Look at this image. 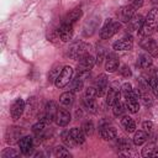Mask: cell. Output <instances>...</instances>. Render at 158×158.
<instances>
[{
    "mask_svg": "<svg viewBox=\"0 0 158 158\" xmlns=\"http://www.w3.org/2000/svg\"><path fill=\"white\" fill-rule=\"evenodd\" d=\"M157 25H158V9L153 7L152 10H149L148 15L146 16L142 27L138 30V35L142 37L151 36L156 31Z\"/></svg>",
    "mask_w": 158,
    "mask_h": 158,
    "instance_id": "6da1fadb",
    "label": "cell"
},
{
    "mask_svg": "<svg viewBox=\"0 0 158 158\" xmlns=\"http://www.w3.org/2000/svg\"><path fill=\"white\" fill-rule=\"evenodd\" d=\"M95 64H96V59L91 54H89V53L84 54L81 58H79V62L77 65V75L81 77V78L88 77Z\"/></svg>",
    "mask_w": 158,
    "mask_h": 158,
    "instance_id": "7a4b0ae2",
    "label": "cell"
},
{
    "mask_svg": "<svg viewBox=\"0 0 158 158\" xmlns=\"http://www.w3.org/2000/svg\"><path fill=\"white\" fill-rule=\"evenodd\" d=\"M120 30H121V22L120 21H115L112 19H107V20H105L102 27L100 28L99 36H100L101 40H109L114 35H116Z\"/></svg>",
    "mask_w": 158,
    "mask_h": 158,
    "instance_id": "3957f363",
    "label": "cell"
},
{
    "mask_svg": "<svg viewBox=\"0 0 158 158\" xmlns=\"http://www.w3.org/2000/svg\"><path fill=\"white\" fill-rule=\"evenodd\" d=\"M73 73H74V70H73L72 67H69V65H64V67L62 68L59 75L57 77L56 81H54L56 88H58V89H63V88H65V86L72 81V79H73Z\"/></svg>",
    "mask_w": 158,
    "mask_h": 158,
    "instance_id": "277c9868",
    "label": "cell"
},
{
    "mask_svg": "<svg viewBox=\"0 0 158 158\" xmlns=\"http://www.w3.org/2000/svg\"><path fill=\"white\" fill-rule=\"evenodd\" d=\"M123 98H125L126 109L131 114L138 112V110H139V101H138V99H139V91H138V88L137 89H133V91L131 94H128V95H126Z\"/></svg>",
    "mask_w": 158,
    "mask_h": 158,
    "instance_id": "5b68a950",
    "label": "cell"
},
{
    "mask_svg": "<svg viewBox=\"0 0 158 158\" xmlns=\"http://www.w3.org/2000/svg\"><path fill=\"white\" fill-rule=\"evenodd\" d=\"M86 49H88V44L85 42H83V41H78V42H74L68 48L67 56L73 58V59H79L84 54H86Z\"/></svg>",
    "mask_w": 158,
    "mask_h": 158,
    "instance_id": "8992f818",
    "label": "cell"
},
{
    "mask_svg": "<svg viewBox=\"0 0 158 158\" xmlns=\"http://www.w3.org/2000/svg\"><path fill=\"white\" fill-rule=\"evenodd\" d=\"M139 46H141L148 54H151L152 57H158V44H157V42H156L153 38H151L149 36H147V37H144L143 40H141Z\"/></svg>",
    "mask_w": 158,
    "mask_h": 158,
    "instance_id": "52a82bcc",
    "label": "cell"
},
{
    "mask_svg": "<svg viewBox=\"0 0 158 158\" xmlns=\"http://www.w3.org/2000/svg\"><path fill=\"white\" fill-rule=\"evenodd\" d=\"M95 89H96V95L98 98H102L106 95L107 90H109V80L106 74H100L96 78L95 81Z\"/></svg>",
    "mask_w": 158,
    "mask_h": 158,
    "instance_id": "ba28073f",
    "label": "cell"
},
{
    "mask_svg": "<svg viewBox=\"0 0 158 158\" xmlns=\"http://www.w3.org/2000/svg\"><path fill=\"white\" fill-rule=\"evenodd\" d=\"M73 28H74V26L64 23V22H60L59 26H58V30H57L59 40L63 41V42H68L73 36Z\"/></svg>",
    "mask_w": 158,
    "mask_h": 158,
    "instance_id": "9c48e42d",
    "label": "cell"
},
{
    "mask_svg": "<svg viewBox=\"0 0 158 158\" xmlns=\"http://www.w3.org/2000/svg\"><path fill=\"white\" fill-rule=\"evenodd\" d=\"M25 109H26L25 101H23L22 99H20V98L16 99V100L12 102L11 107H10V115H11V117H12L14 120H19V118L22 116Z\"/></svg>",
    "mask_w": 158,
    "mask_h": 158,
    "instance_id": "30bf717a",
    "label": "cell"
},
{
    "mask_svg": "<svg viewBox=\"0 0 158 158\" xmlns=\"http://www.w3.org/2000/svg\"><path fill=\"white\" fill-rule=\"evenodd\" d=\"M81 15H83L81 9H80V7H74L73 10H70V11L63 17V20H62L60 22H64V23H68V25L74 26V25L78 22V20L81 17Z\"/></svg>",
    "mask_w": 158,
    "mask_h": 158,
    "instance_id": "8fae6325",
    "label": "cell"
},
{
    "mask_svg": "<svg viewBox=\"0 0 158 158\" xmlns=\"http://www.w3.org/2000/svg\"><path fill=\"white\" fill-rule=\"evenodd\" d=\"M17 144H19L20 153L27 156V154H30V152H31V149L33 147V138L31 136H23L22 138L19 139Z\"/></svg>",
    "mask_w": 158,
    "mask_h": 158,
    "instance_id": "7c38bea8",
    "label": "cell"
},
{
    "mask_svg": "<svg viewBox=\"0 0 158 158\" xmlns=\"http://www.w3.org/2000/svg\"><path fill=\"white\" fill-rule=\"evenodd\" d=\"M135 12H136V9H135L133 5L130 2L128 5L122 6V7L118 10L117 16H118V19H120L122 22H126V23H127V22L131 20V17L135 15Z\"/></svg>",
    "mask_w": 158,
    "mask_h": 158,
    "instance_id": "4fadbf2b",
    "label": "cell"
},
{
    "mask_svg": "<svg viewBox=\"0 0 158 158\" xmlns=\"http://www.w3.org/2000/svg\"><path fill=\"white\" fill-rule=\"evenodd\" d=\"M72 120V116H70V112L67 110V109H58L57 110V114H56V122L58 126L60 127H64L67 126Z\"/></svg>",
    "mask_w": 158,
    "mask_h": 158,
    "instance_id": "5bb4252c",
    "label": "cell"
},
{
    "mask_svg": "<svg viewBox=\"0 0 158 158\" xmlns=\"http://www.w3.org/2000/svg\"><path fill=\"white\" fill-rule=\"evenodd\" d=\"M132 47H133V42H132L131 37H128V38L123 37L121 40H117L112 44V48L115 51H130V49H132Z\"/></svg>",
    "mask_w": 158,
    "mask_h": 158,
    "instance_id": "9a60e30c",
    "label": "cell"
},
{
    "mask_svg": "<svg viewBox=\"0 0 158 158\" xmlns=\"http://www.w3.org/2000/svg\"><path fill=\"white\" fill-rule=\"evenodd\" d=\"M99 23H100L99 17H93L91 20H89V21L85 23V26H84L83 35H84L85 37H90V36H93V35L95 33V31L98 30Z\"/></svg>",
    "mask_w": 158,
    "mask_h": 158,
    "instance_id": "2e32d148",
    "label": "cell"
},
{
    "mask_svg": "<svg viewBox=\"0 0 158 158\" xmlns=\"http://www.w3.org/2000/svg\"><path fill=\"white\" fill-rule=\"evenodd\" d=\"M118 65H120L118 58L114 53L107 54L106 62H105V70L109 72V73H114V72H116L118 69Z\"/></svg>",
    "mask_w": 158,
    "mask_h": 158,
    "instance_id": "e0dca14e",
    "label": "cell"
},
{
    "mask_svg": "<svg viewBox=\"0 0 158 158\" xmlns=\"http://www.w3.org/2000/svg\"><path fill=\"white\" fill-rule=\"evenodd\" d=\"M100 136H101V138H104L105 141H112V139L116 138L117 131H116L115 127L109 126V125L101 126V127H100Z\"/></svg>",
    "mask_w": 158,
    "mask_h": 158,
    "instance_id": "ac0fdd59",
    "label": "cell"
},
{
    "mask_svg": "<svg viewBox=\"0 0 158 158\" xmlns=\"http://www.w3.org/2000/svg\"><path fill=\"white\" fill-rule=\"evenodd\" d=\"M117 100H120V89H117L115 86L109 88V90L106 93V105L112 106Z\"/></svg>",
    "mask_w": 158,
    "mask_h": 158,
    "instance_id": "d6986e66",
    "label": "cell"
},
{
    "mask_svg": "<svg viewBox=\"0 0 158 158\" xmlns=\"http://www.w3.org/2000/svg\"><path fill=\"white\" fill-rule=\"evenodd\" d=\"M143 22H144V17L139 14H135L127 23H128V27L131 28V31H138L142 27Z\"/></svg>",
    "mask_w": 158,
    "mask_h": 158,
    "instance_id": "ffe728a7",
    "label": "cell"
},
{
    "mask_svg": "<svg viewBox=\"0 0 158 158\" xmlns=\"http://www.w3.org/2000/svg\"><path fill=\"white\" fill-rule=\"evenodd\" d=\"M69 132H70V135H72V137H73V139H74V142L77 144H83L85 142V136L86 135L84 133V131L81 128L73 127V128L69 130Z\"/></svg>",
    "mask_w": 158,
    "mask_h": 158,
    "instance_id": "44dd1931",
    "label": "cell"
},
{
    "mask_svg": "<svg viewBox=\"0 0 158 158\" xmlns=\"http://www.w3.org/2000/svg\"><path fill=\"white\" fill-rule=\"evenodd\" d=\"M153 64V60H152V56L148 54V53H143V54H139L138 58H137V65L142 69H147L149 68L151 65Z\"/></svg>",
    "mask_w": 158,
    "mask_h": 158,
    "instance_id": "7402d4cb",
    "label": "cell"
},
{
    "mask_svg": "<svg viewBox=\"0 0 158 158\" xmlns=\"http://www.w3.org/2000/svg\"><path fill=\"white\" fill-rule=\"evenodd\" d=\"M74 99H75V96H74V93L73 91H65V93H63L59 96V104L62 106L68 107V106H72L73 105Z\"/></svg>",
    "mask_w": 158,
    "mask_h": 158,
    "instance_id": "603a6c76",
    "label": "cell"
},
{
    "mask_svg": "<svg viewBox=\"0 0 158 158\" xmlns=\"http://www.w3.org/2000/svg\"><path fill=\"white\" fill-rule=\"evenodd\" d=\"M121 126L125 128L126 132L131 133V132H135L136 131V122L132 117L130 116H123L121 118Z\"/></svg>",
    "mask_w": 158,
    "mask_h": 158,
    "instance_id": "cb8c5ba5",
    "label": "cell"
},
{
    "mask_svg": "<svg viewBox=\"0 0 158 158\" xmlns=\"http://www.w3.org/2000/svg\"><path fill=\"white\" fill-rule=\"evenodd\" d=\"M148 138V135L146 131L143 130H138V131H135V136H133V143L136 146H142Z\"/></svg>",
    "mask_w": 158,
    "mask_h": 158,
    "instance_id": "d4e9b609",
    "label": "cell"
},
{
    "mask_svg": "<svg viewBox=\"0 0 158 158\" xmlns=\"http://www.w3.org/2000/svg\"><path fill=\"white\" fill-rule=\"evenodd\" d=\"M126 110H127V109H126V105H123V102H122L121 100H117V101L112 105V114H114L116 117L122 116Z\"/></svg>",
    "mask_w": 158,
    "mask_h": 158,
    "instance_id": "484cf974",
    "label": "cell"
},
{
    "mask_svg": "<svg viewBox=\"0 0 158 158\" xmlns=\"http://www.w3.org/2000/svg\"><path fill=\"white\" fill-rule=\"evenodd\" d=\"M83 86H84V78L77 75L74 79H72V91H73V93H79V91H81Z\"/></svg>",
    "mask_w": 158,
    "mask_h": 158,
    "instance_id": "4316f807",
    "label": "cell"
},
{
    "mask_svg": "<svg viewBox=\"0 0 158 158\" xmlns=\"http://www.w3.org/2000/svg\"><path fill=\"white\" fill-rule=\"evenodd\" d=\"M60 137H62V141L65 144V147L73 148L74 146H77V143L74 142V139H73V137H72V135H70L69 131H63L62 135H60Z\"/></svg>",
    "mask_w": 158,
    "mask_h": 158,
    "instance_id": "83f0119b",
    "label": "cell"
},
{
    "mask_svg": "<svg viewBox=\"0 0 158 158\" xmlns=\"http://www.w3.org/2000/svg\"><path fill=\"white\" fill-rule=\"evenodd\" d=\"M83 105H84V107H85L89 112H91V114H95V112H96L98 105H96V102H95V99L84 98V99H83Z\"/></svg>",
    "mask_w": 158,
    "mask_h": 158,
    "instance_id": "f1b7e54d",
    "label": "cell"
},
{
    "mask_svg": "<svg viewBox=\"0 0 158 158\" xmlns=\"http://www.w3.org/2000/svg\"><path fill=\"white\" fill-rule=\"evenodd\" d=\"M147 84H148V86L152 89V93L154 94V96L158 99V78L151 77V78L147 80Z\"/></svg>",
    "mask_w": 158,
    "mask_h": 158,
    "instance_id": "f546056e",
    "label": "cell"
},
{
    "mask_svg": "<svg viewBox=\"0 0 158 158\" xmlns=\"http://www.w3.org/2000/svg\"><path fill=\"white\" fill-rule=\"evenodd\" d=\"M60 70H62V68H60L59 65H54V67L49 70V73H48V81L54 83V81H56V79H57V77L59 75Z\"/></svg>",
    "mask_w": 158,
    "mask_h": 158,
    "instance_id": "4dcf8cb0",
    "label": "cell"
},
{
    "mask_svg": "<svg viewBox=\"0 0 158 158\" xmlns=\"http://www.w3.org/2000/svg\"><path fill=\"white\" fill-rule=\"evenodd\" d=\"M94 128H95V126H94L93 121H85L83 123V126H81V130L84 131V133L86 136H91L94 133Z\"/></svg>",
    "mask_w": 158,
    "mask_h": 158,
    "instance_id": "1f68e13d",
    "label": "cell"
},
{
    "mask_svg": "<svg viewBox=\"0 0 158 158\" xmlns=\"http://www.w3.org/2000/svg\"><path fill=\"white\" fill-rule=\"evenodd\" d=\"M54 156L56 157H72L70 152L63 146H57L54 148Z\"/></svg>",
    "mask_w": 158,
    "mask_h": 158,
    "instance_id": "d6a6232c",
    "label": "cell"
},
{
    "mask_svg": "<svg viewBox=\"0 0 158 158\" xmlns=\"http://www.w3.org/2000/svg\"><path fill=\"white\" fill-rule=\"evenodd\" d=\"M20 153V151H15L14 148H6L5 151H2L1 153V157L2 158H14V157H17Z\"/></svg>",
    "mask_w": 158,
    "mask_h": 158,
    "instance_id": "836d02e7",
    "label": "cell"
},
{
    "mask_svg": "<svg viewBox=\"0 0 158 158\" xmlns=\"http://www.w3.org/2000/svg\"><path fill=\"white\" fill-rule=\"evenodd\" d=\"M117 147L118 148H121V149H130L131 148V143H130V141L127 139V138H125V137H122V138H118V141H117Z\"/></svg>",
    "mask_w": 158,
    "mask_h": 158,
    "instance_id": "e575fe53",
    "label": "cell"
},
{
    "mask_svg": "<svg viewBox=\"0 0 158 158\" xmlns=\"http://www.w3.org/2000/svg\"><path fill=\"white\" fill-rule=\"evenodd\" d=\"M84 98H88V99H95V98H98L95 86H89V88H86V89H85V93H84Z\"/></svg>",
    "mask_w": 158,
    "mask_h": 158,
    "instance_id": "d590c367",
    "label": "cell"
},
{
    "mask_svg": "<svg viewBox=\"0 0 158 158\" xmlns=\"http://www.w3.org/2000/svg\"><path fill=\"white\" fill-rule=\"evenodd\" d=\"M47 125L43 122V121H38L37 123H35L33 126H32V131L35 132V133H37V135H40V133H42L43 132V130H44V127H46Z\"/></svg>",
    "mask_w": 158,
    "mask_h": 158,
    "instance_id": "8d00e7d4",
    "label": "cell"
},
{
    "mask_svg": "<svg viewBox=\"0 0 158 158\" xmlns=\"http://www.w3.org/2000/svg\"><path fill=\"white\" fill-rule=\"evenodd\" d=\"M132 91H133V88H132V85H131L130 83H123V84H122V86H121V93H122L123 96L131 94Z\"/></svg>",
    "mask_w": 158,
    "mask_h": 158,
    "instance_id": "74e56055",
    "label": "cell"
},
{
    "mask_svg": "<svg viewBox=\"0 0 158 158\" xmlns=\"http://www.w3.org/2000/svg\"><path fill=\"white\" fill-rule=\"evenodd\" d=\"M142 128H143V131L147 132V135H149V133L153 131V123H152L151 121H144V122L142 123Z\"/></svg>",
    "mask_w": 158,
    "mask_h": 158,
    "instance_id": "f35d334b",
    "label": "cell"
},
{
    "mask_svg": "<svg viewBox=\"0 0 158 158\" xmlns=\"http://www.w3.org/2000/svg\"><path fill=\"white\" fill-rule=\"evenodd\" d=\"M120 74H121L122 77H125V78H128V77L132 75V72L130 70V68H128L127 65H122L121 69H120Z\"/></svg>",
    "mask_w": 158,
    "mask_h": 158,
    "instance_id": "ab89813d",
    "label": "cell"
},
{
    "mask_svg": "<svg viewBox=\"0 0 158 158\" xmlns=\"http://www.w3.org/2000/svg\"><path fill=\"white\" fill-rule=\"evenodd\" d=\"M95 59H96V64L100 65V64L102 63V60H104V52L101 51L100 53H98V57H96Z\"/></svg>",
    "mask_w": 158,
    "mask_h": 158,
    "instance_id": "60d3db41",
    "label": "cell"
},
{
    "mask_svg": "<svg viewBox=\"0 0 158 158\" xmlns=\"http://www.w3.org/2000/svg\"><path fill=\"white\" fill-rule=\"evenodd\" d=\"M151 157H158V148H154V149H153Z\"/></svg>",
    "mask_w": 158,
    "mask_h": 158,
    "instance_id": "b9f144b4",
    "label": "cell"
},
{
    "mask_svg": "<svg viewBox=\"0 0 158 158\" xmlns=\"http://www.w3.org/2000/svg\"><path fill=\"white\" fill-rule=\"evenodd\" d=\"M156 31H157V32H158V25H157V27H156Z\"/></svg>",
    "mask_w": 158,
    "mask_h": 158,
    "instance_id": "7bdbcfd3",
    "label": "cell"
}]
</instances>
